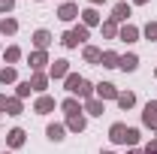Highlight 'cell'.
I'll use <instances>...</instances> for the list:
<instances>
[{"instance_id": "cell-1", "label": "cell", "mask_w": 157, "mask_h": 154, "mask_svg": "<svg viewBox=\"0 0 157 154\" xmlns=\"http://www.w3.org/2000/svg\"><path fill=\"white\" fill-rule=\"evenodd\" d=\"M118 94H121V91H118L112 82H100V85H94V97L103 100V103H106V100H118Z\"/></svg>"}, {"instance_id": "cell-2", "label": "cell", "mask_w": 157, "mask_h": 154, "mask_svg": "<svg viewBox=\"0 0 157 154\" xmlns=\"http://www.w3.org/2000/svg\"><path fill=\"white\" fill-rule=\"evenodd\" d=\"M127 136H130V127L121 124V121H115V124L109 127V139H112L115 145H127Z\"/></svg>"}, {"instance_id": "cell-3", "label": "cell", "mask_w": 157, "mask_h": 154, "mask_svg": "<svg viewBox=\"0 0 157 154\" xmlns=\"http://www.w3.org/2000/svg\"><path fill=\"white\" fill-rule=\"evenodd\" d=\"M45 64H52V60H48V52H30V55H27V67H30L33 73H42Z\"/></svg>"}, {"instance_id": "cell-4", "label": "cell", "mask_w": 157, "mask_h": 154, "mask_svg": "<svg viewBox=\"0 0 157 154\" xmlns=\"http://www.w3.org/2000/svg\"><path fill=\"white\" fill-rule=\"evenodd\" d=\"M142 124L151 127V130H157V100H148V103H145V109H142Z\"/></svg>"}, {"instance_id": "cell-5", "label": "cell", "mask_w": 157, "mask_h": 154, "mask_svg": "<svg viewBox=\"0 0 157 154\" xmlns=\"http://www.w3.org/2000/svg\"><path fill=\"white\" fill-rule=\"evenodd\" d=\"M67 76H70V60H67V58L52 60V67H48V79H67Z\"/></svg>"}, {"instance_id": "cell-6", "label": "cell", "mask_w": 157, "mask_h": 154, "mask_svg": "<svg viewBox=\"0 0 157 154\" xmlns=\"http://www.w3.org/2000/svg\"><path fill=\"white\" fill-rule=\"evenodd\" d=\"M55 97H48V94H39L36 97V103H33V112L36 115H48V112H55Z\"/></svg>"}, {"instance_id": "cell-7", "label": "cell", "mask_w": 157, "mask_h": 154, "mask_svg": "<svg viewBox=\"0 0 157 154\" xmlns=\"http://www.w3.org/2000/svg\"><path fill=\"white\" fill-rule=\"evenodd\" d=\"M78 15H82V24H85L88 30H91V27H97V24H103V15H100V12L94 9V6H88V9H82Z\"/></svg>"}, {"instance_id": "cell-8", "label": "cell", "mask_w": 157, "mask_h": 154, "mask_svg": "<svg viewBox=\"0 0 157 154\" xmlns=\"http://www.w3.org/2000/svg\"><path fill=\"white\" fill-rule=\"evenodd\" d=\"M30 42L36 45V52H45V48L52 45V33H48L45 27H39V30H33V37H30Z\"/></svg>"}, {"instance_id": "cell-9", "label": "cell", "mask_w": 157, "mask_h": 154, "mask_svg": "<svg viewBox=\"0 0 157 154\" xmlns=\"http://www.w3.org/2000/svg\"><path fill=\"white\" fill-rule=\"evenodd\" d=\"M82 112H85V115H94V118H100L103 112H106V103H103V100H97V97H91V100H85Z\"/></svg>"}, {"instance_id": "cell-10", "label": "cell", "mask_w": 157, "mask_h": 154, "mask_svg": "<svg viewBox=\"0 0 157 154\" xmlns=\"http://www.w3.org/2000/svg\"><path fill=\"white\" fill-rule=\"evenodd\" d=\"M118 39H121V42H136V39H139V27L130 24V21L121 24V27H118Z\"/></svg>"}, {"instance_id": "cell-11", "label": "cell", "mask_w": 157, "mask_h": 154, "mask_svg": "<svg viewBox=\"0 0 157 154\" xmlns=\"http://www.w3.org/2000/svg\"><path fill=\"white\" fill-rule=\"evenodd\" d=\"M58 18H60V21H76V18H78V6L73 3V0L60 3V9H58Z\"/></svg>"}, {"instance_id": "cell-12", "label": "cell", "mask_w": 157, "mask_h": 154, "mask_svg": "<svg viewBox=\"0 0 157 154\" xmlns=\"http://www.w3.org/2000/svg\"><path fill=\"white\" fill-rule=\"evenodd\" d=\"M130 15H133V6H130V3H124V0H121V3L112 6V21H127Z\"/></svg>"}, {"instance_id": "cell-13", "label": "cell", "mask_w": 157, "mask_h": 154, "mask_svg": "<svg viewBox=\"0 0 157 154\" xmlns=\"http://www.w3.org/2000/svg\"><path fill=\"white\" fill-rule=\"evenodd\" d=\"M118 67H121L124 73H136V70H139V55H133V52L121 55V60H118Z\"/></svg>"}, {"instance_id": "cell-14", "label": "cell", "mask_w": 157, "mask_h": 154, "mask_svg": "<svg viewBox=\"0 0 157 154\" xmlns=\"http://www.w3.org/2000/svg\"><path fill=\"white\" fill-rule=\"evenodd\" d=\"M27 82H30V88H33L36 94H45V88H48V82H52V79H48V73H33Z\"/></svg>"}, {"instance_id": "cell-15", "label": "cell", "mask_w": 157, "mask_h": 154, "mask_svg": "<svg viewBox=\"0 0 157 154\" xmlns=\"http://www.w3.org/2000/svg\"><path fill=\"white\" fill-rule=\"evenodd\" d=\"M24 139H27V133H24L21 127H12V130L6 133V145H9V148H21Z\"/></svg>"}, {"instance_id": "cell-16", "label": "cell", "mask_w": 157, "mask_h": 154, "mask_svg": "<svg viewBox=\"0 0 157 154\" xmlns=\"http://www.w3.org/2000/svg\"><path fill=\"white\" fill-rule=\"evenodd\" d=\"M88 127V121H85V112H78V115H67V130H73V133H82Z\"/></svg>"}, {"instance_id": "cell-17", "label": "cell", "mask_w": 157, "mask_h": 154, "mask_svg": "<svg viewBox=\"0 0 157 154\" xmlns=\"http://www.w3.org/2000/svg\"><path fill=\"white\" fill-rule=\"evenodd\" d=\"M0 33H3V37H15V33H18V21L12 18V15H3V18H0Z\"/></svg>"}, {"instance_id": "cell-18", "label": "cell", "mask_w": 157, "mask_h": 154, "mask_svg": "<svg viewBox=\"0 0 157 154\" xmlns=\"http://www.w3.org/2000/svg\"><path fill=\"white\" fill-rule=\"evenodd\" d=\"M3 112H6V115H21V112H24V103H21L18 97H6V106H3Z\"/></svg>"}, {"instance_id": "cell-19", "label": "cell", "mask_w": 157, "mask_h": 154, "mask_svg": "<svg viewBox=\"0 0 157 154\" xmlns=\"http://www.w3.org/2000/svg\"><path fill=\"white\" fill-rule=\"evenodd\" d=\"M115 103L124 109V112H127V109H133V106H136V94H133V91H121Z\"/></svg>"}, {"instance_id": "cell-20", "label": "cell", "mask_w": 157, "mask_h": 154, "mask_svg": "<svg viewBox=\"0 0 157 154\" xmlns=\"http://www.w3.org/2000/svg\"><path fill=\"white\" fill-rule=\"evenodd\" d=\"M82 58H85V64H100L103 52H100L97 45H85V48H82Z\"/></svg>"}, {"instance_id": "cell-21", "label": "cell", "mask_w": 157, "mask_h": 154, "mask_svg": "<svg viewBox=\"0 0 157 154\" xmlns=\"http://www.w3.org/2000/svg\"><path fill=\"white\" fill-rule=\"evenodd\" d=\"M73 97H78V100H91V97H94V85H91L88 79H82V82H78V88H76V94H73Z\"/></svg>"}, {"instance_id": "cell-22", "label": "cell", "mask_w": 157, "mask_h": 154, "mask_svg": "<svg viewBox=\"0 0 157 154\" xmlns=\"http://www.w3.org/2000/svg\"><path fill=\"white\" fill-rule=\"evenodd\" d=\"M63 133H67L63 124H48V127H45V136H48L52 142H63Z\"/></svg>"}, {"instance_id": "cell-23", "label": "cell", "mask_w": 157, "mask_h": 154, "mask_svg": "<svg viewBox=\"0 0 157 154\" xmlns=\"http://www.w3.org/2000/svg\"><path fill=\"white\" fill-rule=\"evenodd\" d=\"M0 85H18L15 67H3V70H0Z\"/></svg>"}, {"instance_id": "cell-24", "label": "cell", "mask_w": 157, "mask_h": 154, "mask_svg": "<svg viewBox=\"0 0 157 154\" xmlns=\"http://www.w3.org/2000/svg\"><path fill=\"white\" fill-rule=\"evenodd\" d=\"M100 30H103V37H106V39H118V21L106 18L103 24H100Z\"/></svg>"}, {"instance_id": "cell-25", "label": "cell", "mask_w": 157, "mask_h": 154, "mask_svg": "<svg viewBox=\"0 0 157 154\" xmlns=\"http://www.w3.org/2000/svg\"><path fill=\"white\" fill-rule=\"evenodd\" d=\"M60 109H63L67 115H78V112H82V103H78L76 97H67V100L60 103Z\"/></svg>"}, {"instance_id": "cell-26", "label": "cell", "mask_w": 157, "mask_h": 154, "mask_svg": "<svg viewBox=\"0 0 157 154\" xmlns=\"http://www.w3.org/2000/svg\"><path fill=\"white\" fill-rule=\"evenodd\" d=\"M60 42H63V48H78V45H82V39H78L76 30H67V33L60 37Z\"/></svg>"}, {"instance_id": "cell-27", "label": "cell", "mask_w": 157, "mask_h": 154, "mask_svg": "<svg viewBox=\"0 0 157 154\" xmlns=\"http://www.w3.org/2000/svg\"><path fill=\"white\" fill-rule=\"evenodd\" d=\"M118 60H121V55H118V52H103L100 64H103L106 70H115V67H118Z\"/></svg>"}, {"instance_id": "cell-28", "label": "cell", "mask_w": 157, "mask_h": 154, "mask_svg": "<svg viewBox=\"0 0 157 154\" xmlns=\"http://www.w3.org/2000/svg\"><path fill=\"white\" fill-rule=\"evenodd\" d=\"M3 60H6V64H18L21 60V48L18 45H9V48L3 52Z\"/></svg>"}, {"instance_id": "cell-29", "label": "cell", "mask_w": 157, "mask_h": 154, "mask_svg": "<svg viewBox=\"0 0 157 154\" xmlns=\"http://www.w3.org/2000/svg\"><path fill=\"white\" fill-rule=\"evenodd\" d=\"M85 76H78V73H70V76L63 79V88L70 91V94H76V88H78V82H82Z\"/></svg>"}, {"instance_id": "cell-30", "label": "cell", "mask_w": 157, "mask_h": 154, "mask_svg": "<svg viewBox=\"0 0 157 154\" xmlns=\"http://www.w3.org/2000/svg\"><path fill=\"white\" fill-rule=\"evenodd\" d=\"M30 91H33V88H30V82H18V85H15V97H18V100L30 97Z\"/></svg>"}, {"instance_id": "cell-31", "label": "cell", "mask_w": 157, "mask_h": 154, "mask_svg": "<svg viewBox=\"0 0 157 154\" xmlns=\"http://www.w3.org/2000/svg\"><path fill=\"white\" fill-rule=\"evenodd\" d=\"M142 33H145V39H157V21H148Z\"/></svg>"}, {"instance_id": "cell-32", "label": "cell", "mask_w": 157, "mask_h": 154, "mask_svg": "<svg viewBox=\"0 0 157 154\" xmlns=\"http://www.w3.org/2000/svg\"><path fill=\"white\" fill-rule=\"evenodd\" d=\"M15 9V0H0V12L6 15V12H12Z\"/></svg>"}, {"instance_id": "cell-33", "label": "cell", "mask_w": 157, "mask_h": 154, "mask_svg": "<svg viewBox=\"0 0 157 154\" xmlns=\"http://www.w3.org/2000/svg\"><path fill=\"white\" fill-rule=\"evenodd\" d=\"M73 30H76V33H78V39H82V42H85V39L91 37V30H88L85 24H78V27H73Z\"/></svg>"}, {"instance_id": "cell-34", "label": "cell", "mask_w": 157, "mask_h": 154, "mask_svg": "<svg viewBox=\"0 0 157 154\" xmlns=\"http://www.w3.org/2000/svg\"><path fill=\"white\" fill-rule=\"evenodd\" d=\"M142 151H145V154H157V139H151V142H148Z\"/></svg>"}, {"instance_id": "cell-35", "label": "cell", "mask_w": 157, "mask_h": 154, "mask_svg": "<svg viewBox=\"0 0 157 154\" xmlns=\"http://www.w3.org/2000/svg\"><path fill=\"white\" fill-rule=\"evenodd\" d=\"M3 106H6V97L0 94V115H3Z\"/></svg>"}, {"instance_id": "cell-36", "label": "cell", "mask_w": 157, "mask_h": 154, "mask_svg": "<svg viewBox=\"0 0 157 154\" xmlns=\"http://www.w3.org/2000/svg\"><path fill=\"white\" fill-rule=\"evenodd\" d=\"M88 3H91V6H100V3H106V0H88Z\"/></svg>"}, {"instance_id": "cell-37", "label": "cell", "mask_w": 157, "mask_h": 154, "mask_svg": "<svg viewBox=\"0 0 157 154\" xmlns=\"http://www.w3.org/2000/svg\"><path fill=\"white\" fill-rule=\"evenodd\" d=\"M127 154H145V151H139V148H130V151H127Z\"/></svg>"}, {"instance_id": "cell-38", "label": "cell", "mask_w": 157, "mask_h": 154, "mask_svg": "<svg viewBox=\"0 0 157 154\" xmlns=\"http://www.w3.org/2000/svg\"><path fill=\"white\" fill-rule=\"evenodd\" d=\"M133 3H136V6H145V3H148V0H133Z\"/></svg>"}, {"instance_id": "cell-39", "label": "cell", "mask_w": 157, "mask_h": 154, "mask_svg": "<svg viewBox=\"0 0 157 154\" xmlns=\"http://www.w3.org/2000/svg\"><path fill=\"white\" fill-rule=\"evenodd\" d=\"M0 154H12V151H0Z\"/></svg>"}, {"instance_id": "cell-40", "label": "cell", "mask_w": 157, "mask_h": 154, "mask_svg": "<svg viewBox=\"0 0 157 154\" xmlns=\"http://www.w3.org/2000/svg\"><path fill=\"white\" fill-rule=\"evenodd\" d=\"M103 154H115V151H103Z\"/></svg>"}, {"instance_id": "cell-41", "label": "cell", "mask_w": 157, "mask_h": 154, "mask_svg": "<svg viewBox=\"0 0 157 154\" xmlns=\"http://www.w3.org/2000/svg\"><path fill=\"white\" fill-rule=\"evenodd\" d=\"M154 79H157V70H154Z\"/></svg>"}, {"instance_id": "cell-42", "label": "cell", "mask_w": 157, "mask_h": 154, "mask_svg": "<svg viewBox=\"0 0 157 154\" xmlns=\"http://www.w3.org/2000/svg\"><path fill=\"white\" fill-rule=\"evenodd\" d=\"M63 3H67V0H63Z\"/></svg>"}]
</instances>
